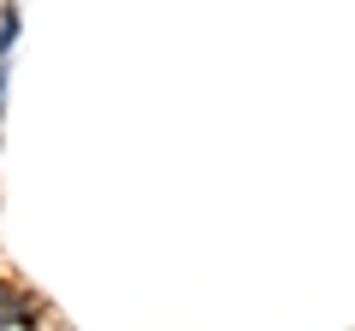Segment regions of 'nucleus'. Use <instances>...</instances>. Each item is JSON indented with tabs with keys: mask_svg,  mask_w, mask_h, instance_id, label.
Masks as SVG:
<instances>
[{
	"mask_svg": "<svg viewBox=\"0 0 355 331\" xmlns=\"http://www.w3.org/2000/svg\"><path fill=\"white\" fill-rule=\"evenodd\" d=\"M12 42H18V6L0 12V60H12Z\"/></svg>",
	"mask_w": 355,
	"mask_h": 331,
	"instance_id": "obj_1",
	"label": "nucleus"
},
{
	"mask_svg": "<svg viewBox=\"0 0 355 331\" xmlns=\"http://www.w3.org/2000/svg\"><path fill=\"white\" fill-rule=\"evenodd\" d=\"M12 319H24V296H12L0 284V325H12Z\"/></svg>",
	"mask_w": 355,
	"mask_h": 331,
	"instance_id": "obj_2",
	"label": "nucleus"
}]
</instances>
